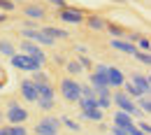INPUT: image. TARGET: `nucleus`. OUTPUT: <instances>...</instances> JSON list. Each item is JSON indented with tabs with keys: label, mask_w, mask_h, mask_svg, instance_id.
<instances>
[{
	"label": "nucleus",
	"mask_w": 151,
	"mask_h": 135,
	"mask_svg": "<svg viewBox=\"0 0 151 135\" xmlns=\"http://www.w3.org/2000/svg\"><path fill=\"white\" fill-rule=\"evenodd\" d=\"M112 100H114V105L121 110V112H126V114H130L132 119H144V112L132 103V98L130 96H126V93H114L112 96Z\"/></svg>",
	"instance_id": "obj_1"
},
{
	"label": "nucleus",
	"mask_w": 151,
	"mask_h": 135,
	"mask_svg": "<svg viewBox=\"0 0 151 135\" xmlns=\"http://www.w3.org/2000/svg\"><path fill=\"white\" fill-rule=\"evenodd\" d=\"M5 119L9 121V126H23V121L28 119V110L19 103H9V107L5 112Z\"/></svg>",
	"instance_id": "obj_2"
},
{
	"label": "nucleus",
	"mask_w": 151,
	"mask_h": 135,
	"mask_svg": "<svg viewBox=\"0 0 151 135\" xmlns=\"http://www.w3.org/2000/svg\"><path fill=\"white\" fill-rule=\"evenodd\" d=\"M60 93L63 98L68 100V103H79V98H81V91H79V82L72 77H65L60 82Z\"/></svg>",
	"instance_id": "obj_3"
},
{
	"label": "nucleus",
	"mask_w": 151,
	"mask_h": 135,
	"mask_svg": "<svg viewBox=\"0 0 151 135\" xmlns=\"http://www.w3.org/2000/svg\"><path fill=\"white\" fill-rule=\"evenodd\" d=\"M9 63H12L14 68H19V70H26V72H37L40 68H42L40 61L26 56V54H14V56L9 58Z\"/></svg>",
	"instance_id": "obj_4"
},
{
	"label": "nucleus",
	"mask_w": 151,
	"mask_h": 135,
	"mask_svg": "<svg viewBox=\"0 0 151 135\" xmlns=\"http://www.w3.org/2000/svg\"><path fill=\"white\" fill-rule=\"evenodd\" d=\"M58 131H60V119L58 116H44L35 126L37 135H58Z\"/></svg>",
	"instance_id": "obj_5"
},
{
	"label": "nucleus",
	"mask_w": 151,
	"mask_h": 135,
	"mask_svg": "<svg viewBox=\"0 0 151 135\" xmlns=\"http://www.w3.org/2000/svg\"><path fill=\"white\" fill-rule=\"evenodd\" d=\"M19 91H21V98H23L26 103H35V100H37V86H35L33 79H23Z\"/></svg>",
	"instance_id": "obj_6"
},
{
	"label": "nucleus",
	"mask_w": 151,
	"mask_h": 135,
	"mask_svg": "<svg viewBox=\"0 0 151 135\" xmlns=\"http://www.w3.org/2000/svg\"><path fill=\"white\" fill-rule=\"evenodd\" d=\"M21 54L35 58V61H40V63H44V61H47L44 51L40 49V44H35V42H21Z\"/></svg>",
	"instance_id": "obj_7"
},
{
	"label": "nucleus",
	"mask_w": 151,
	"mask_h": 135,
	"mask_svg": "<svg viewBox=\"0 0 151 135\" xmlns=\"http://www.w3.org/2000/svg\"><path fill=\"white\" fill-rule=\"evenodd\" d=\"M123 84H126L123 72H121L119 68H114V65H107V86H109V89H119V86H123Z\"/></svg>",
	"instance_id": "obj_8"
},
{
	"label": "nucleus",
	"mask_w": 151,
	"mask_h": 135,
	"mask_svg": "<svg viewBox=\"0 0 151 135\" xmlns=\"http://www.w3.org/2000/svg\"><path fill=\"white\" fill-rule=\"evenodd\" d=\"M23 14L30 21H42L44 19V7H40L37 2H28V5H23Z\"/></svg>",
	"instance_id": "obj_9"
},
{
	"label": "nucleus",
	"mask_w": 151,
	"mask_h": 135,
	"mask_svg": "<svg viewBox=\"0 0 151 135\" xmlns=\"http://www.w3.org/2000/svg\"><path fill=\"white\" fill-rule=\"evenodd\" d=\"M130 84H135V86H137V91H139L142 96H147V93L151 91V82H149V77H147V75H132Z\"/></svg>",
	"instance_id": "obj_10"
},
{
	"label": "nucleus",
	"mask_w": 151,
	"mask_h": 135,
	"mask_svg": "<svg viewBox=\"0 0 151 135\" xmlns=\"http://www.w3.org/2000/svg\"><path fill=\"white\" fill-rule=\"evenodd\" d=\"M60 21H65V23H84V14L79 9H63Z\"/></svg>",
	"instance_id": "obj_11"
},
{
	"label": "nucleus",
	"mask_w": 151,
	"mask_h": 135,
	"mask_svg": "<svg viewBox=\"0 0 151 135\" xmlns=\"http://www.w3.org/2000/svg\"><path fill=\"white\" fill-rule=\"evenodd\" d=\"M109 44H112V49H119V51H123V54H130V56L137 54V47H135L132 42H126V40H112Z\"/></svg>",
	"instance_id": "obj_12"
},
{
	"label": "nucleus",
	"mask_w": 151,
	"mask_h": 135,
	"mask_svg": "<svg viewBox=\"0 0 151 135\" xmlns=\"http://www.w3.org/2000/svg\"><path fill=\"white\" fill-rule=\"evenodd\" d=\"M40 30H42L44 35H49L54 42H56V40H68V38H70V33H68V30L56 28V26H47V28H40Z\"/></svg>",
	"instance_id": "obj_13"
},
{
	"label": "nucleus",
	"mask_w": 151,
	"mask_h": 135,
	"mask_svg": "<svg viewBox=\"0 0 151 135\" xmlns=\"http://www.w3.org/2000/svg\"><path fill=\"white\" fill-rule=\"evenodd\" d=\"M35 86H37V100H54L56 103V93H54L49 82L47 84H35Z\"/></svg>",
	"instance_id": "obj_14"
},
{
	"label": "nucleus",
	"mask_w": 151,
	"mask_h": 135,
	"mask_svg": "<svg viewBox=\"0 0 151 135\" xmlns=\"http://www.w3.org/2000/svg\"><path fill=\"white\" fill-rule=\"evenodd\" d=\"M114 126H119V128H130V126H135V121H132L130 114H126V112H116L114 114Z\"/></svg>",
	"instance_id": "obj_15"
},
{
	"label": "nucleus",
	"mask_w": 151,
	"mask_h": 135,
	"mask_svg": "<svg viewBox=\"0 0 151 135\" xmlns=\"http://www.w3.org/2000/svg\"><path fill=\"white\" fill-rule=\"evenodd\" d=\"M81 119H86V121H95V123H100L102 119H105V114H102V110H84L81 112Z\"/></svg>",
	"instance_id": "obj_16"
},
{
	"label": "nucleus",
	"mask_w": 151,
	"mask_h": 135,
	"mask_svg": "<svg viewBox=\"0 0 151 135\" xmlns=\"http://www.w3.org/2000/svg\"><path fill=\"white\" fill-rule=\"evenodd\" d=\"M0 54H2V56H14V54H17V49H14V44H12V42H7V40H0Z\"/></svg>",
	"instance_id": "obj_17"
},
{
	"label": "nucleus",
	"mask_w": 151,
	"mask_h": 135,
	"mask_svg": "<svg viewBox=\"0 0 151 135\" xmlns=\"http://www.w3.org/2000/svg\"><path fill=\"white\" fill-rule=\"evenodd\" d=\"M86 26H88V28H93V30H102V28L107 26V21H105V19H100V17H88Z\"/></svg>",
	"instance_id": "obj_18"
},
{
	"label": "nucleus",
	"mask_w": 151,
	"mask_h": 135,
	"mask_svg": "<svg viewBox=\"0 0 151 135\" xmlns=\"http://www.w3.org/2000/svg\"><path fill=\"white\" fill-rule=\"evenodd\" d=\"M0 135H28L23 126H7V128H0Z\"/></svg>",
	"instance_id": "obj_19"
},
{
	"label": "nucleus",
	"mask_w": 151,
	"mask_h": 135,
	"mask_svg": "<svg viewBox=\"0 0 151 135\" xmlns=\"http://www.w3.org/2000/svg\"><path fill=\"white\" fill-rule=\"evenodd\" d=\"M79 107H81V112L84 110H95L98 107V100L95 98H79Z\"/></svg>",
	"instance_id": "obj_20"
},
{
	"label": "nucleus",
	"mask_w": 151,
	"mask_h": 135,
	"mask_svg": "<svg viewBox=\"0 0 151 135\" xmlns=\"http://www.w3.org/2000/svg\"><path fill=\"white\" fill-rule=\"evenodd\" d=\"M135 100H137V107H139L144 114H151V100H149V98L139 96V98H135Z\"/></svg>",
	"instance_id": "obj_21"
},
{
	"label": "nucleus",
	"mask_w": 151,
	"mask_h": 135,
	"mask_svg": "<svg viewBox=\"0 0 151 135\" xmlns=\"http://www.w3.org/2000/svg\"><path fill=\"white\" fill-rule=\"evenodd\" d=\"M60 123H63V126H68L72 133H77V131H79V123H77L75 119H70V116H60Z\"/></svg>",
	"instance_id": "obj_22"
},
{
	"label": "nucleus",
	"mask_w": 151,
	"mask_h": 135,
	"mask_svg": "<svg viewBox=\"0 0 151 135\" xmlns=\"http://www.w3.org/2000/svg\"><path fill=\"white\" fill-rule=\"evenodd\" d=\"M91 89H93V96L95 98H112L107 86H91Z\"/></svg>",
	"instance_id": "obj_23"
},
{
	"label": "nucleus",
	"mask_w": 151,
	"mask_h": 135,
	"mask_svg": "<svg viewBox=\"0 0 151 135\" xmlns=\"http://www.w3.org/2000/svg\"><path fill=\"white\" fill-rule=\"evenodd\" d=\"M65 68H68V72H70V75H79V72L84 70V68L79 65V61H70V63H65Z\"/></svg>",
	"instance_id": "obj_24"
},
{
	"label": "nucleus",
	"mask_w": 151,
	"mask_h": 135,
	"mask_svg": "<svg viewBox=\"0 0 151 135\" xmlns=\"http://www.w3.org/2000/svg\"><path fill=\"white\" fill-rule=\"evenodd\" d=\"M123 89H126V96H132V98H139V96H142V93L137 91V86L130 84V82H126V84H123Z\"/></svg>",
	"instance_id": "obj_25"
},
{
	"label": "nucleus",
	"mask_w": 151,
	"mask_h": 135,
	"mask_svg": "<svg viewBox=\"0 0 151 135\" xmlns=\"http://www.w3.org/2000/svg\"><path fill=\"white\" fill-rule=\"evenodd\" d=\"M149 38H137V44H135V47H137V51H149Z\"/></svg>",
	"instance_id": "obj_26"
},
{
	"label": "nucleus",
	"mask_w": 151,
	"mask_h": 135,
	"mask_svg": "<svg viewBox=\"0 0 151 135\" xmlns=\"http://www.w3.org/2000/svg\"><path fill=\"white\" fill-rule=\"evenodd\" d=\"M33 82H35V84H47V82H49V75H47V72H42V70H37V72H35V77H33Z\"/></svg>",
	"instance_id": "obj_27"
},
{
	"label": "nucleus",
	"mask_w": 151,
	"mask_h": 135,
	"mask_svg": "<svg viewBox=\"0 0 151 135\" xmlns=\"http://www.w3.org/2000/svg\"><path fill=\"white\" fill-rule=\"evenodd\" d=\"M105 28L109 30V35H114V40H121V35H123V30H121L119 26H112V23H109V26H105Z\"/></svg>",
	"instance_id": "obj_28"
},
{
	"label": "nucleus",
	"mask_w": 151,
	"mask_h": 135,
	"mask_svg": "<svg viewBox=\"0 0 151 135\" xmlns=\"http://www.w3.org/2000/svg\"><path fill=\"white\" fill-rule=\"evenodd\" d=\"M135 58H137L139 63H144V65H149V63H151V56H149V51H137V54H135Z\"/></svg>",
	"instance_id": "obj_29"
},
{
	"label": "nucleus",
	"mask_w": 151,
	"mask_h": 135,
	"mask_svg": "<svg viewBox=\"0 0 151 135\" xmlns=\"http://www.w3.org/2000/svg\"><path fill=\"white\" fill-rule=\"evenodd\" d=\"M35 103H37V107H40V110H44V112H49V110H51V107L56 105L54 100H35Z\"/></svg>",
	"instance_id": "obj_30"
},
{
	"label": "nucleus",
	"mask_w": 151,
	"mask_h": 135,
	"mask_svg": "<svg viewBox=\"0 0 151 135\" xmlns=\"http://www.w3.org/2000/svg\"><path fill=\"white\" fill-rule=\"evenodd\" d=\"M98 100V110H107L112 105V98H95Z\"/></svg>",
	"instance_id": "obj_31"
},
{
	"label": "nucleus",
	"mask_w": 151,
	"mask_h": 135,
	"mask_svg": "<svg viewBox=\"0 0 151 135\" xmlns=\"http://www.w3.org/2000/svg\"><path fill=\"white\" fill-rule=\"evenodd\" d=\"M14 7H17L14 2H9V0H0V9H2V12H14Z\"/></svg>",
	"instance_id": "obj_32"
},
{
	"label": "nucleus",
	"mask_w": 151,
	"mask_h": 135,
	"mask_svg": "<svg viewBox=\"0 0 151 135\" xmlns=\"http://www.w3.org/2000/svg\"><path fill=\"white\" fill-rule=\"evenodd\" d=\"M137 128H139L144 135H151V123H147V121H139V126H137Z\"/></svg>",
	"instance_id": "obj_33"
},
{
	"label": "nucleus",
	"mask_w": 151,
	"mask_h": 135,
	"mask_svg": "<svg viewBox=\"0 0 151 135\" xmlns=\"http://www.w3.org/2000/svg\"><path fill=\"white\" fill-rule=\"evenodd\" d=\"M21 28H37V21H30V19H26V21H21Z\"/></svg>",
	"instance_id": "obj_34"
},
{
	"label": "nucleus",
	"mask_w": 151,
	"mask_h": 135,
	"mask_svg": "<svg viewBox=\"0 0 151 135\" xmlns=\"http://www.w3.org/2000/svg\"><path fill=\"white\" fill-rule=\"evenodd\" d=\"M79 65H81V68H91V65H93V61H91V58H86V56H81V58H79Z\"/></svg>",
	"instance_id": "obj_35"
},
{
	"label": "nucleus",
	"mask_w": 151,
	"mask_h": 135,
	"mask_svg": "<svg viewBox=\"0 0 151 135\" xmlns=\"http://www.w3.org/2000/svg\"><path fill=\"white\" fill-rule=\"evenodd\" d=\"M112 135H128V128H119V126H112Z\"/></svg>",
	"instance_id": "obj_36"
},
{
	"label": "nucleus",
	"mask_w": 151,
	"mask_h": 135,
	"mask_svg": "<svg viewBox=\"0 0 151 135\" xmlns=\"http://www.w3.org/2000/svg\"><path fill=\"white\" fill-rule=\"evenodd\" d=\"M128 135H144V133H142L137 126H130V128H128Z\"/></svg>",
	"instance_id": "obj_37"
},
{
	"label": "nucleus",
	"mask_w": 151,
	"mask_h": 135,
	"mask_svg": "<svg viewBox=\"0 0 151 135\" xmlns=\"http://www.w3.org/2000/svg\"><path fill=\"white\" fill-rule=\"evenodd\" d=\"M47 2H51V5H56V7H65V0H47Z\"/></svg>",
	"instance_id": "obj_38"
},
{
	"label": "nucleus",
	"mask_w": 151,
	"mask_h": 135,
	"mask_svg": "<svg viewBox=\"0 0 151 135\" xmlns=\"http://www.w3.org/2000/svg\"><path fill=\"white\" fill-rule=\"evenodd\" d=\"M54 63H56V65H65V58L63 56H54Z\"/></svg>",
	"instance_id": "obj_39"
},
{
	"label": "nucleus",
	"mask_w": 151,
	"mask_h": 135,
	"mask_svg": "<svg viewBox=\"0 0 151 135\" xmlns=\"http://www.w3.org/2000/svg\"><path fill=\"white\" fill-rule=\"evenodd\" d=\"M2 119H5V114H0V123H2Z\"/></svg>",
	"instance_id": "obj_40"
},
{
	"label": "nucleus",
	"mask_w": 151,
	"mask_h": 135,
	"mask_svg": "<svg viewBox=\"0 0 151 135\" xmlns=\"http://www.w3.org/2000/svg\"><path fill=\"white\" fill-rule=\"evenodd\" d=\"M0 77H2V70H0Z\"/></svg>",
	"instance_id": "obj_41"
}]
</instances>
